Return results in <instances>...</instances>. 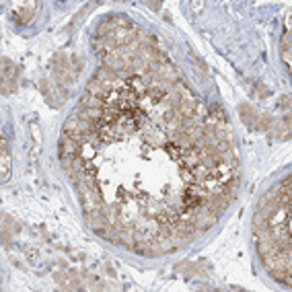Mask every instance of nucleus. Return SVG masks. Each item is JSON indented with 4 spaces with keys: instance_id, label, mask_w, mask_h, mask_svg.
Instances as JSON below:
<instances>
[{
    "instance_id": "obj_2",
    "label": "nucleus",
    "mask_w": 292,
    "mask_h": 292,
    "mask_svg": "<svg viewBox=\"0 0 292 292\" xmlns=\"http://www.w3.org/2000/svg\"><path fill=\"white\" fill-rule=\"evenodd\" d=\"M85 222H87V226L93 231V233H97L99 235L105 226L109 224L107 220H105V216H103V212H101V208H97V210H91V212H85Z\"/></svg>"
},
{
    "instance_id": "obj_10",
    "label": "nucleus",
    "mask_w": 292,
    "mask_h": 292,
    "mask_svg": "<svg viewBox=\"0 0 292 292\" xmlns=\"http://www.w3.org/2000/svg\"><path fill=\"white\" fill-rule=\"evenodd\" d=\"M282 105H284V107H288V105H290V99H288V95H284V97H282Z\"/></svg>"
},
{
    "instance_id": "obj_11",
    "label": "nucleus",
    "mask_w": 292,
    "mask_h": 292,
    "mask_svg": "<svg viewBox=\"0 0 292 292\" xmlns=\"http://www.w3.org/2000/svg\"><path fill=\"white\" fill-rule=\"evenodd\" d=\"M148 7H150V9H160V5H158V3H150Z\"/></svg>"
},
{
    "instance_id": "obj_6",
    "label": "nucleus",
    "mask_w": 292,
    "mask_h": 292,
    "mask_svg": "<svg viewBox=\"0 0 292 292\" xmlns=\"http://www.w3.org/2000/svg\"><path fill=\"white\" fill-rule=\"evenodd\" d=\"M107 105V101H103V99H99V97H93V95H85L82 99H80V103H78V109H103Z\"/></svg>"
},
{
    "instance_id": "obj_5",
    "label": "nucleus",
    "mask_w": 292,
    "mask_h": 292,
    "mask_svg": "<svg viewBox=\"0 0 292 292\" xmlns=\"http://www.w3.org/2000/svg\"><path fill=\"white\" fill-rule=\"evenodd\" d=\"M0 163H3V181H9V177H11V152H9L7 140H3V146H0Z\"/></svg>"
},
{
    "instance_id": "obj_3",
    "label": "nucleus",
    "mask_w": 292,
    "mask_h": 292,
    "mask_svg": "<svg viewBox=\"0 0 292 292\" xmlns=\"http://www.w3.org/2000/svg\"><path fill=\"white\" fill-rule=\"evenodd\" d=\"M87 93L93 95V97H99V99H103V101H107V97H109V91L105 89V85L101 80H97L95 76L87 82Z\"/></svg>"
},
{
    "instance_id": "obj_7",
    "label": "nucleus",
    "mask_w": 292,
    "mask_h": 292,
    "mask_svg": "<svg viewBox=\"0 0 292 292\" xmlns=\"http://www.w3.org/2000/svg\"><path fill=\"white\" fill-rule=\"evenodd\" d=\"M290 50H292V41H290V31H284V35H282V60H284V64H286L288 68L292 66Z\"/></svg>"
},
{
    "instance_id": "obj_1",
    "label": "nucleus",
    "mask_w": 292,
    "mask_h": 292,
    "mask_svg": "<svg viewBox=\"0 0 292 292\" xmlns=\"http://www.w3.org/2000/svg\"><path fill=\"white\" fill-rule=\"evenodd\" d=\"M35 9H37V3L35 0H29V3H17L13 5V19L21 25L29 23L35 15Z\"/></svg>"
},
{
    "instance_id": "obj_8",
    "label": "nucleus",
    "mask_w": 292,
    "mask_h": 292,
    "mask_svg": "<svg viewBox=\"0 0 292 292\" xmlns=\"http://www.w3.org/2000/svg\"><path fill=\"white\" fill-rule=\"evenodd\" d=\"M239 111H241V117H243V121H247L249 126H253V117H255L253 109H251L249 105H241V107H239Z\"/></svg>"
},
{
    "instance_id": "obj_4",
    "label": "nucleus",
    "mask_w": 292,
    "mask_h": 292,
    "mask_svg": "<svg viewBox=\"0 0 292 292\" xmlns=\"http://www.w3.org/2000/svg\"><path fill=\"white\" fill-rule=\"evenodd\" d=\"M80 150V144L66 138V136H62L60 138V156H76Z\"/></svg>"
},
{
    "instance_id": "obj_9",
    "label": "nucleus",
    "mask_w": 292,
    "mask_h": 292,
    "mask_svg": "<svg viewBox=\"0 0 292 292\" xmlns=\"http://www.w3.org/2000/svg\"><path fill=\"white\" fill-rule=\"evenodd\" d=\"M187 9L196 15V13H200L202 9H204V3H187Z\"/></svg>"
}]
</instances>
